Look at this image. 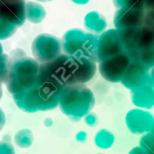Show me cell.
Wrapping results in <instances>:
<instances>
[{
    "label": "cell",
    "instance_id": "1",
    "mask_svg": "<svg viewBox=\"0 0 154 154\" xmlns=\"http://www.w3.org/2000/svg\"><path fill=\"white\" fill-rule=\"evenodd\" d=\"M62 88L55 82L38 81L28 90L13 94V99L20 109L28 113L51 111L58 106Z\"/></svg>",
    "mask_w": 154,
    "mask_h": 154
},
{
    "label": "cell",
    "instance_id": "2",
    "mask_svg": "<svg viewBox=\"0 0 154 154\" xmlns=\"http://www.w3.org/2000/svg\"><path fill=\"white\" fill-rule=\"evenodd\" d=\"M79 84L63 87L59 99L61 111L73 122L80 121L90 112L95 103L93 93Z\"/></svg>",
    "mask_w": 154,
    "mask_h": 154
},
{
    "label": "cell",
    "instance_id": "3",
    "mask_svg": "<svg viewBox=\"0 0 154 154\" xmlns=\"http://www.w3.org/2000/svg\"><path fill=\"white\" fill-rule=\"evenodd\" d=\"M153 121L154 117L150 112L138 108L131 109L125 117L126 125L128 130L135 135L149 132Z\"/></svg>",
    "mask_w": 154,
    "mask_h": 154
},
{
    "label": "cell",
    "instance_id": "4",
    "mask_svg": "<svg viewBox=\"0 0 154 154\" xmlns=\"http://www.w3.org/2000/svg\"><path fill=\"white\" fill-rule=\"evenodd\" d=\"M132 102L138 107L151 109L154 106V91L149 89L137 91L132 96Z\"/></svg>",
    "mask_w": 154,
    "mask_h": 154
},
{
    "label": "cell",
    "instance_id": "5",
    "mask_svg": "<svg viewBox=\"0 0 154 154\" xmlns=\"http://www.w3.org/2000/svg\"><path fill=\"white\" fill-rule=\"evenodd\" d=\"M115 137L108 129H101L95 134L94 141L95 145L101 149H108L114 144Z\"/></svg>",
    "mask_w": 154,
    "mask_h": 154
},
{
    "label": "cell",
    "instance_id": "6",
    "mask_svg": "<svg viewBox=\"0 0 154 154\" xmlns=\"http://www.w3.org/2000/svg\"><path fill=\"white\" fill-rule=\"evenodd\" d=\"M14 141L18 147L28 148L32 144L34 141L32 132L28 128L19 129L14 134Z\"/></svg>",
    "mask_w": 154,
    "mask_h": 154
},
{
    "label": "cell",
    "instance_id": "7",
    "mask_svg": "<svg viewBox=\"0 0 154 154\" xmlns=\"http://www.w3.org/2000/svg\"><path fill=\"white\" fill-rule=\"evenodd\" d=\"M139 143L148 154H154V134L150 132L144 134L141 137Z\"/></svg>",
    "mask_w": 154,
    "mask_h": 154
},
{
    "label": "cell",
    "instance_id": "8",
    "mask_svg": "<svg viewBox=\"0 0 154 154\" xmlns=\"http://www.w3.org/2000/svg\"><path fill=\"white\" fill-rule=\"evenodd\" d=\"M0 154H15L14 148L9 142L0 141Z\"/></svg>",
    "mask_w": 154,
    "mask_h": 154
},
{
    "label": "cell",
    "instance_id": "9",
    "mask_svg": "<svg viewBox=\"0 0 154 154\" xmlns=\"http://www.w3.org/2000/svg\"><path fill=\"white\" fill-rule=\"evenodd\" d=\"M84 122L90 127H94L98 123V118L96 114L89 112L84 117Z\"/></svg>",
    "mask_w": 154,
    "mask_h": 154
},
{
    "label": "cell",
    "instance_id": "10",
    "mask_svg": "<svg viewBox=\"0 0 154 154\" xmlns=\"http://www.w3.org/2000/svg\"><path fill=\"white\" fill-rule=\"evenodd\" d=\"M75 139L79 143H84L87 139V133L84 131H79L76 134Z\"/></svg>",
    "mask_w": 154,
    "mask_h": 154
},
{
    "label": "cell",
    "instance_id": "11",
    "mask_svg": "<svg viewBox=\"0 0 154 154\" xmlns=\"http://www.w3.org/2000/svg\"><path fill=\"white\" fill-rule=\"evenodd\" d=\"M128 154H148L147 152L140 146L133 147L128 153Z\"/></svg>",
    "mask_w": 154,
    "mask_h": 154
},
{
    "label": "cell",
    "instance_id": "12",
    "mask_svg": "<svg viewBox=\"0 0 154 154\" xmlns=\"http://www.w3.org/2000/svg\"><path fill=\"white\" fill-rule=\"evenodd\" d=\"M5 122H6V118H5V113L2 110V109L0 107V131L4 127Z\"/></svg>",
    "mask_w": 154,
    "mask_h": 154
},
{
    "label": "cell",
    "instance_id": "13",
    "mask_svg": "<svg viewBox=\"0 0 154 154\" xmlns=\"http://www.w3.org/2000/svg\"><path fill=\"white\" fill-rule=\"evenodd\" d=\"M43 123H44V125L46 127H51L53 125L54 122L51 118L46 117V119H45Z\"/></svg>",
    "mask_w": 154,
    "mask_h": 154
},
{
    "label": "cell",
    "instance_id": "14",
    "mask_svg": "<svg viewBox=\"0 0 154 154\" xmlns=\"http://www.w3.org/2000/svg\"><path fill=\"white\" fill-rule=\"evenodd\" d=\"M150 132H151L152 134H154V121H153V124H152L151 129H150Z\"/></svg>",
    "mask_w": 154,
    "mask_h": 154
},
{
    "label": "cell",
    "instance_id": "15",
    "mask_svg": "<svg viewBox=\"0 0 154 154\" xmlns=\"http://www.w3.org/2000/svg\"><path fill=\"white\" fill-rule=\"evenodd\" d=\"M97 154H103V153H97Z\"/></svg>",
    "mask_w": 154,
    "mask_h": 154
}]
</instances>
